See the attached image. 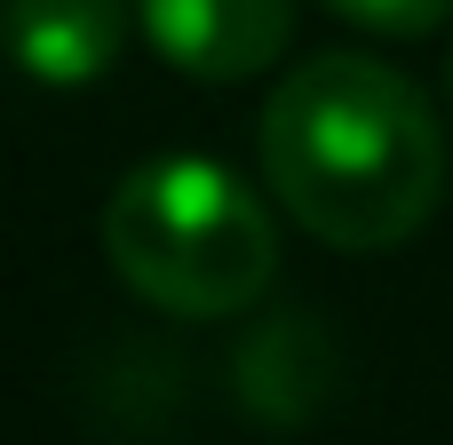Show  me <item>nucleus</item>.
<instances>
[{"mask_svg":"<svg viewBox=\"0 0 453 445\" xmlns=\"http://www.w3.org/2000/svg\"><path fill=\"white\" fill-rule=\"evenodd\" d=\"M255 151L279 207L342 255L406 247L446 199V135L422 88L374 56L295 64L263 104Z\"/></svg>","mask_w":453,"mask_h":445,"instance_id":"1","label":"nucleus"},{"mask_svg":"<svg viewBox=\"0 0 453 445\" xmlns=\"http://www.w3.org/2000/svg\"><path fill=\"white\" fill-rule=\"evenodd\" d=\"M111 271L167 318H239L279 271V231L263 199L215 159H151L104 199Z\"/></svg>","mask_w":453,"mask_h":445,"instance_id":"2","label":"nucleus"},{"mask_svg":"<svg viewBox=\"0 0 453 445\" xmlns=\"http://www.w3.org/2000/svg\"><path fill=\"white\" fill-rule=\"evenodd\" d=\"M334 382H342V358H334V342H326V326L311 311H271L231 350V398L263 430L319 422V406L334 398Z\"/></svg>","mask_w":453,"mask_h":445,"instance_id":"3","label":"nucleus"},{"mask_svg":"<svg viewBox=\"0 0 453 445\" xmlns=\"http://www.w3.org/2000/svg\"><path fill=\"white\" fill-rule=\"evenodd\" d=\"M151 48L191 80H247L279 64L295 32V0H135Z\"/></svg>","mask_w":453,"mask_h":445,"instance_id":"4","label":"nucleus"},{"mask_svg":"<svg viewBox=\"0 0 453 445\" xmlns=\"http://www.w3.org/2000/svg\"><path fill=\"white\" fill-rule=\"evenodd\" d=\"M0 40L24 64V80L88 88L119 56V0H8Z\"/></svg>","mask_w":453,"mask_h":445,"instance_id":"5","label":"nucleus"},{"mask_svg":"<svg viewBox=\"0 0 453 445\" xmlns=\"http://www.w3.org/2000/svg\"><path fill=\"white\" fill-rule=\"evenodd\" d=\"M334 16H350V24H366V32H430V24H446L453 0H326Z\"/></svg>","mask_w":453,"mask_h":445,"instance_id":"6","label":"nucleus"},{"mask_svg":"<svg viewBox=\"0 0 453 445\" xmlns=\"http://www.w3.org/2000/svg\"><path fill=\"white\" fill-rule=\"evenodd\" d=\"M0 24H8V0H0Z\"/></svg>","mask_w":453,"mask_h":445,"instance_id":"7","label":"nucleus"},{"mask_svg":"<svg viewBox=\"0 0 453 445\" xmlns=\"http://www.w3.org/2000/svg\"><path fill=\"white\" fill-rule=\"evenodd\" d=\"M446 80H453V64H446Z\"/></svg>","mask_w":453,"mask_h":445,"instance_id":"8","label":"nucleus"}]
</instances>
